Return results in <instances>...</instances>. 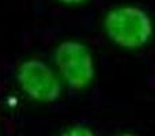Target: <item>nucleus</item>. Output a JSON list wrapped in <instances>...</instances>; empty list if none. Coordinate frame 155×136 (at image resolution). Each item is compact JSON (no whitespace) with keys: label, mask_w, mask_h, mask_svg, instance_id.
Returning <instances> with one entry per match:
<instances>
[{"label":"nucleus","mask_w":155,"mask_h":136,"mask_svg":"<svg viewBox=\"0 0 155 136\" xmlns=\"http://www.w3.org/2000/svg\"><path fill=\"white\" fill-rule=\"evenodd\" d=\"M104 27L107 37L125 49H137L153 35V23L148 15L137 7H118L106 15Z\"/></svg>","instance_id":"obj_1"},{"label":"nucleus","mask_w":155,"mask_h":136,"mask_svg":"<svg viewBox=\"0 0 155 136\" xmlns=\"http://www.w3.org/2000/svg\"><path fill=\"white\" fill-rule=\"evenodd\" d=\"M54 64L71 90L86 88L95 76L90 49L78 41H63L54 51Z\"/></svg>","instance_id":"obj_2"},{"label":"nucleus","mask_w":155,"mask_h":136,"mask_svg":"<svg viewBox=\"0 0 155 136\" xmlns=\"http://www.w3.org/2000/svg\"><path fill=\"white\" fill-rule=\"evenodd\" d=\"M16 82L30 99L42 104L56 102L61 97V82L56 72L38 59L25 60L16 71Z\"/></svg>","instance_id":"obj_3"},{"label":"nucleus","mask_w":155,"mask_h":136,"mask_svg":"<svg viewBox=\"0 0 155 136\" xmlns=\"http://www.w3.org/2000/svg\"><path fill=\"white\" fill-rule=\"evenodd\" d=\"M60 136H95V134H94V131L91 128H88V127L76 124V125L68 128L67 131H64Z\"/></svg>","instance_id":"obj_4"},{"label":"nucleus","mask_w":155,"mask_h":136,"mask_svg":"<svg viewBox=\"0 0 155 136\" xmlns=\"http://www.w3.org/2000/svg\"><path fill=\"white\" fill-rule=\"evenodd\" d=\"M59 2L64 3V4H79V3H83L84 0H59Z\"/></svg>","instance_id":"obj_5"},{"label":"nucleus","mask_w":155,"mask_h":136,"mask_svg":"<svg viewBox=\"0 0 155 136\" xmlns=\"http://www.w3.org/2000/svg\"><path fill=\"white\" fill-rule=\"evenodd\" d=\"M121 136H135L134 134H124V135H121Z\"/></svg>","instance_id":"obj_6"}]
</instances>
